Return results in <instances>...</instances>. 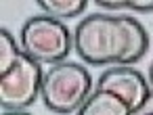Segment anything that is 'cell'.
I'll return each instance as SVG.
<instances>
[{
  "label": "cell",
  "mask_w": 153,
  "mask_h": 115,
  "mask_svg": "<svg viewBox=\"0 0 153 115\" xmlns=\"http://www.w3.org/2000/svg\"><path fill=\"white\" fill-rule=\"evenodd\" d=\"M21 52L23 50L17 46L13 34L7 27H2V29H0V75H4L17 63V59L21 57Z\"/></svg>",
  "instance_id": "obj_8"
},
{
  "label": "cell",
  "mask_w": 153,
  "mask_h": 115,
  "mask_svg": "<svg viewBox=\"0 0 153 115\" xmlns=\"http://www.w3.org/2000/svg\"><path fill=\"white\" fill-rule=\"evenodd\" d=\"M21 50L40 65H57L65 61L74 48V38L63 21L48 15L30 17L21 27Z\"/></svg>",
  "instance_id": "obj_3"
},
{
  "label": "cell",
  "mask_w": 153,
  "mask_h": 115,
  "mask_svg": "<svg viewBox=\"0 0 153 115\" xmlns=\"http://www.w3.org/2000/svg\"><path fill=\"white\" fill-rule=\"evenodd\" d=\"M38 7L44 11V15L57 21H63V19H74L80 13H84L88 2L86 0H38Z\"/></svg>",
  "instance_id": "obj_7"
},
{
  "label": "cell",
  "mask_w": 153,
  "mask_h": 115,
  "mask_svg": "<svg viewBox=\"0 0 153 115\" xmlns=\"http://www.w3.org/2000/svg\"><path fill=\"white\" fill-rule=\"evenodd\" d=\"M97 7L101 9H111V11H120V9H128L126 0H99Z\"/></svg>",
  "instance_id": "obj_10"
},
{
  "label": "cell",
  "mask_w": 153,
  "mask_h": 115,
  "mask_svg": "<svg viewBox=\"0 0 153 115\" xmlns=\"http://www.w3.org/2000/svg\"><path fill=\"white\" fill-rule=\"evenodd\" d=\"M78 115H134L130 107L113 92L94 88L86 102L80 107Z\"/></svg>",
  "instance_id": "obj_6"
},
{
  "label": "cell",
  "mask_w": 153,
  "mask_h": 115,
  "mask_svg": "<svg viewBox=\"0 0 153 115\" xmlns=\"http://www.w3.org/2000/svg\"><path fill=\"white\" fill-rule=\"evenodd\" d=\"M97 88L117 94L132 113H138L151 98V84L138 69L130 65H113L103 71L97 80Z\"/></svg>",
  "instance_id": "obj_5"
},
{
  "label": "cell",
  "mask_w": 153,
  "mask_h": 115,
  "mask_svg": "<svg viewBox=\"0 0 153 115\" xmlns=\"http://www.w3.org/2000/svg\"><path fill=\"white\" fill-rule=\"evenodd\" d=\"M92 75L84 65L61 61L44 71L40 98L48 111L69 115L80 111V107L92 94Z\"/></svg>",
  "instance_id": "obj_2"
},
{
  "label": "cell",
  "mask_w": 153,
  "mask_h": 115,
  "mask_svg": "<svg viewBox=\"0 0 153 115\" xmlns=\"http://www.w3.org/2000/svg\"><path fill=\"white\" fill-rule=\"evenodd\" d=\"M2 115H30L25 109H21V111H2Z\"/></svg>",
  "instance_id": "obj_11"
},
{
  "label": "cell",
  "mask_w": 153,
  "mask_h": 115,
  "mask_svg": "<svg viewBox=\"0 0 153 115\" xmlns=\"http://www.w3.org/2000/svg\"><path fill=\"white\" fill-rule=\"evenodd\" d=\"M149 115H153V113H149Z\"/></svg>",
  "instance_id": "obj_13"
},
{
  "label": "cell",
  "mask_w": 153,
  "mask_h": 115,
  "mask_svg": "<svg viewBox=\"0 0 153 115\" xmlns=\"http://www.w3.org/2000/svg\"><path fill=\"white\" fill-rule=\"evenodd\" d=\"M74 48L88 65H134L147 48L145 25L128 15L94 13L84 17L74 32Z\"/></svg>",
  "instance_id": "obj_1"
},
{
  "label": "cell",
  "mask_w": 153,
  "mask_h": 115,
  "mask_svg": "<svg viewBox=\"0 0 153 115\" xmlns=\"http://www.w3.org/2000/svg\"><path fill=\"white\" fill-rule=\"evenodd\" d=\"M42 65L21 52L17 63L0 75V105L4 111H21L36 102L42 88Z\"/></svg>",
  "instance_id": "obj_4"
},
{
  "label": "cell",
  "mask_w": 153,
  "mask_h": 115,
  "mask_svg": "<svg viewBox=\"0 0 153 115\" xmlns=\"http://www.w3.org/2000/svg\"><path fill=\"white\" fill-rule=\"evenodd\" d=\"M126 4L130 11H136V13H151L153 11V0H126Z\"/></svg>",
  "instance_id": "obj_9"
},
{
  "label": "cell",
  "mask_w": 153,
  "mask_h": 115,
  "mask_svg": "<svg viewBox=\"0 0 153 115\" xmlns=\"http://www.w3.org/2000/svg\"><path fill=\"white\" fill-rule=\"evenodd\" d=\"M149 84H151V88H153V63H151V69H149Z\"/></svg>",
  "instance_id": "obj_12"
}]
</instances>
